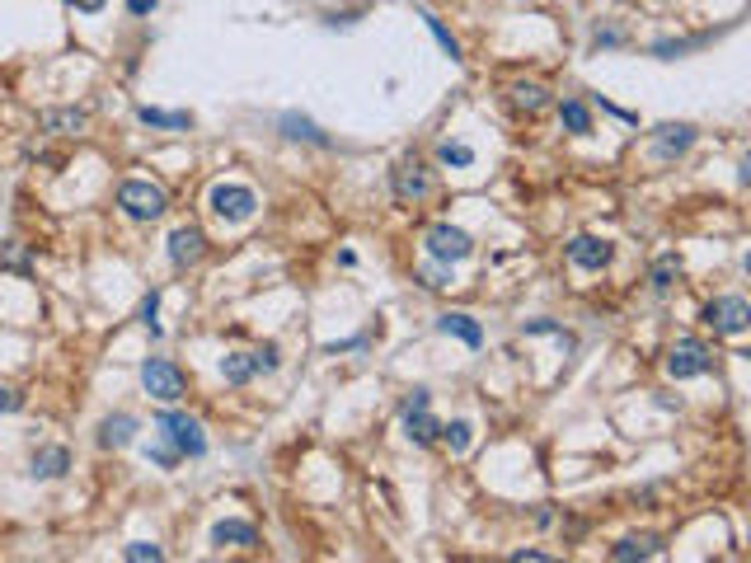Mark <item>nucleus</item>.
I'll list each match as a JSON object with an SVG mask.
<instances>
[{
    "label": "nucleus",
    "mask_w": 751,
    "mask_h": 563,
    "mask_svg": "<svg viewBox=\"0 0 751 563\" xmlns=\"http://www.w3.org/2000/svg\"><path fill=\"white\" fill-rule=\"evenodd\" d=\"M118 207H123L132 221H160L169 212V193L151 179H127L118 188Z\"/></svg>",
    "instance_id": "f257e3e1"
},
{
    "label": "nucleus",
    "mask_w": 751,
    "mask_h": 563,
    "mask_svg": "<svg viewBox=\"0 0 751 563\" xmlns=\"http://www.w3.org/2000/svg\"><path fill=\"white\" fill-rule=\"evenodd\" d=\"M282 132L292 141H310V146H329V137H324L320 127L310 118H301V113H282Z\"/></svg>",
    "instance_id": "aec40b11"
},
{
    "label": "nucleus",
    "mask_w": 751,
    "mask_h": 563,
    "mask_svg": "<svg viewBox=\"0 0 751 563\" xmlns=\"http://www.w3.org/2000/svg\"><path fill=\"white\" fill-rule=\"evenodd\" d=\"M550 104V90L545 85H512V108H522V113H540V108Z\"/></svg>",
    "instance_id": "b1692460"
},
{
    "label": "nucleus",
    "mask_w": 751,
    "mask_h": 563,
    "mask_svg": "<svg viewBox=\"0 0 751 563\" xmlns=\"http://www.w3.org/2000/svg\"><path fill=\"white\" fill-rule=\"evenodd\" d=\"M611 259H615L611 240H597V235H578V240L568 244V263L583 268V273H601Z\"/></svg>",
    "instance_id": "9b49d317"
},
{
    "label": "nucleus",
    "mask_w": 751,
    "mask_h": 563,
    "mask_svg": "<svg viewBox=\"0 0 751 563\" xmlns=\"http://www.w3.org/2000/svg\"><path fill=\"white\" fill-rule=\"evenodd\" d=\"M676 282H681V259H676V254H662V259L653 263V291H672Z\"/></svg>",
    "instance_id": "a878e982"
},
{
    "label": "nucleus",
    "mask_w": 751,
    "mask_h": 563,
    "mask_svg": "<svg viewBox=\"0 0 751 563\" xmlns=\"http://www.w3.org/2000/svg\"><path fill=\"white\" fill-rule=\"evenodd\" d=\"M137 442V418L132 413H113V418H104V427H99V446L104 451H123V446Z\"/></svg>",
    "instance_id": "ddd939ff"
},
{
    "label": "nucleus",
    "mask_w": 751,
    "mask_h": 563,
    "mask_svg": "<svg viewBox=\"0 0 751 563\" xmlns=\"http://www.w3.org/2000/svg\"><path fill=\"white\" fill-rule=\"evenodd\" d=\"M66 5H76L85 15H99V10H104V0H66Z\"/></svg>",
    "instance_id": "f704fd0d"
},
{
    "label": "nucleus",
    "mask_w": 751,
    "mask_h": 563,
    "mask_svg": "<svg viewBox=\"0 0 751 563\" xmlns=\"http://www.w3.org/2000/svg\"><path fill=\"white\" fill-rule=\"evenodd\" d=\"M423 249H428L432 263H465L475 254V240L460 226H451V221H437V226H428V235H423Z\"/></svg>",
    "instance_id": "f03ea898"
},
{
    "label": "nucleus",
    "mask_w": 751,
    "mask_h": 563,
    "mask_svg": "<svg viewBox=\"0 0 751 563\" xmlns=\"http://www.w3.org/2000/svg\"><path fill=\"white\" fill-rule=\"evenodd\" d=\"M437 437L451 446V456H465V451H470V442H475V427L465 423V418H456V423L437 427Z\"/></svg>",
    "instance_id": "5701e85b"
},
{
    "label": "nucleus",
    "mask_w": 751,
    "mask_h": 563,
    "mask_svg": "<svg viewBox=\"0 0 751 563\" xmlns=\"http://www.w3.org/2000/svg\"><path fill=\"white\" fill-rule=\"evenodd\" d=\"M690 146H695V127H690V122H662L658 132L648 137V155H653L658 165H672V160H681Z\"/></svg>",
    "instance_id": "1a4fd4ad"
},
{
    "label": "nucleus",
    "mask_w": 751,
    "mask_h": 563,
    "mask_svg": "<svg viewBox=\"0 0 751 563\" xmlns=\"http://www.w3.org/2000/svg\"><path fill=\"white\" fill-rule=\"evenodd\" d=\"M123 559L127 563H160V559H165V549L151 545V540H132V545L123 549Z\"/></svg>",
    "instance_id": "c85d7f7f"
},
{
    "label": "nucleus",
    "mask_w": 751,
    "mask_h": 563,
    "mask_svg": "<svg viewBox=\"0 0 751 563\" xmlns=\"http://www.w3.org/2000/svg\"><path fill=\"white\" fill-rule=\"evenodd\" d=\"M212 545L216 549H226V545L254 549V545H259V531H254L249 521H216V526H212Z\"/></svg>",
    "instance_id": "2eb2a0df"
},
{
    "label": "nucleus",
    "mask_w": 751,
    "mask_h": 563,
    "mask_svg": "<svg viewBox=\"0 0 751 563\" xmlns=\"http://www.w3.org/2000/svg\"><path fill=\"white\" fill-rule=\"evenodd\" d=\"M254 371H277V343H263L259 352H249Z\"/></svg>",
    "instance_id": "7c9ffc66"
},
{
    "label": "nucleus",
    "mask_w": 751,
    "mask_h": 563,
    "mask_svg": "<svg viewBox=\"0 0 751 563\" xmlns=\"http://www.w3.org/2000/svg\"><path fill=\"white\" fill-rule=\"evenodd\" d=\"M127 10L146 19V15H151V10H155V0H127Z\"/></svg>",
    "instance_id": "c9c22d12"
},
{
    "label": "nucleus",
    "mask_w": 751,
    "mask_h": 563,
    "mask_svg": "<svg viewBox=\"0 0 751 563\" xmlns=\"http://www.w3.org/2000/svg\"><path fill=\"white\" fill-rule=\"evenodd\" d=\"M212 212L221 216V221H249V216L259 212V198H254V188H245V183H216Z\"/></svg>",
    "instance_id": "9d476101"
},
{
    "label": "nucleus",
    "mask_w": 751,
    "mask_h": 563,
    "mask_svg": "<svg viewBox=\"0 0 751 563\" xmlns=\"http://www.w3.org/2000/svg\"><path fill=\"white\" fill-rule=\"evenodd\" d=\"M705 324L714 329V334H747V324H751V305L742 301V296H719V301H709L705 305Z\"/></svg>",
    "instance_id": "6e6552de"
},
{
    "label": "nucleus",
    "mask_w": 751,
    "mask_h": 563,
    "mask_svg": "<svg viewBox=\"0 0 751 563\" xmlns=\"http://www.w3.org/2000/svg\"><path fill=\"white\" fill-rule=\"evenodd\" d=\"M437 155H442V165H456V169L475 165V151H470L465 141H442V146H437Z\"/></svg>",
    "instance_id": "cd10ccee"
},
{
    "label": "nucleus",
    "mask_w": 751,
    "mask_h": 563,
    "mask_svg": "<svg viewBox=\"0 0 751 563\" xmlns=\"http://www.w3.org/2000/svg\"><path fill=\"white\" fill-rule=\"evenodd\" d=\"M137 118L146 122V127H165V132H184V127H193L188 113H165V108H151V104H141Z\"/></svg>",
    "instance_id": "4be33fe9"
},
{
    "label": "nucleus",
    "mask_w": 751,
    "mask_h": 563,
    "mask_svg": "<svg viewBox=\"0 0 751 563\" xmlns=\"http://www.w3.org/2000/svg\"><path fill=\"white\" fill-rule=\"evenodd\" d=\"M202 254H207V235L198 226H179L169 235V263L174 268H193V263H202Z\"/></svg>",
    "instance_id": "f8f14e48"
},
{
    "label": "nucleus",
    "mask_w": 751,
    "mask_h": 563,
    "mask_svg": "<svg viewBox=\"0 0 751 563\" xmlns=\"http://www.w3.org/2000/svg\"><path fill=\"white\" fill-rule=\"evenodd\" d=\"M559 122H564L573 137H587V132H592V108L578 104V99H564V104H559Z\"/></svg>",
    "instance_id": "412c9836"
},
{
    "label": "nucleus",
    "mask_w": 751,
    "mask_h": 563,
    "mask_svg": "<svg viewBox=\"0 0 751 563\" xmlns=\"http://www.w3.org/2000/svg\"><path fill=\"white\" fill-rule=\"evenodd\" d=\"M221 376H226V385H245L249 376H254L249 352H230V357H221Z\"/></svg>",
    "instance_id": "393cba45"
},
{
    "label": "nucleus",
    "mask_w": 751,
    "mask_h": 563,
    "mask_svg": "<svg viewBox=\"0 0 751 563\" xmlns=\"http://www.w3.org/2000/svg\"><path fill=\"white\" fill-rule=\"evenodd\" d=\"M155 315H160V291H151V296L141 301V324H146L151 334H160V320H155Z\"/></svg>",
    "instance_id": "c756f323"
},
{
    "label": "nucleus",
    "mask_w": 751,
    "mask_h": 563,
    "mask_svg": "<svg viewBox=\"0 0 751 563\" xmlns=\"http://www.w3.org/2000/svg\"><path fill=\"white\" fill-rule=\"evenodd\" d=\"M399 413H404V432H409V442H414V446L437 442V427H442V423L432 418V395H428V390H414V395L404 399V409H399Z\"/></svg>",
    "instance_id": "0eeeda50"
},
{
    "label": "nucleus",
    "mask_w": 751,
    "mask_h": 563,
    "mask_svg": "<svg viewBox=\"0 0 751 563\" xmlns=\"http://www.w3.org/2000/svg\"><path fill=\"white\" fill-rule=\"evenodd\" d=\"M658 554H662L658 535H644V540H634V535H629V540H620V545L611 549V559H620V563H629V559H658Z\"/></svg>",
    "instance_id": "6ab92c4d"
},
{
    "label": "nucleus",
    "mask_w": 751,
    "mask_h": 563,
    "mask_svg": "<svg viewBox=\"0 0 751 563\" xmlns=\"http://www.w3.org/2000/svg\"><path fill=\"white\" fill-rule=\"evenodd\" d=\"M423 24H428V33H432V38H437V43H442V52H446V57H451V61H460V43H456V38H451V29H446L442 19L423 10Z\"/></svg>",
    "instance_id": "bb28decb"
},
{
    "label": "nucleus",
    "mask_w": 751,
    "mask_h": 563,
    "mask_svg": "<svg viewBox=\"0 0 751 563\" xmlns=\"http://www.w3.org/2000/svg\"><path fill=\"white\" fill-rule=\"evenodd\" d=\"M160 432H165L169 451H179V456H188V460L207 456V437H202L198 418H188V413H160Z\"/></svg>",
    "instance_id": "7ed1b4c3"
},
{
    "label": "nucleus",
    "mask_w": 751,
    "mask_h": 563,
    "mask_svg": "<svg viewBox=\"0 0 751 563\" xmlns=\"http://www.w3.org/2000/svg\"><path fill=\"white\" fill-rule=\"evenodd\" d=\"M390 188H395L399 202H423L432 193V169L418 160V155H404L395 169H390Z\"/></svg>",
    "instance_id": "39448f33"
},
{
    "label": "nucleus",
    "mask_w": 751,
    "mask_h": 563,
    "mask_svg": "<svg viewBox=\"0 0 751 563\" xmlns=\"http://www.w3.org/2000/svg\"><path fill=\"white\" fill-rule=\"evenodd\" d=\"M423 287H428V291H442V287H446V268H423Z\"/></svg>",
    "instance_id": "473e14b6"
},
{
    "label": "nucleus",
    "mask_w": 751,
    "mask_h": 563,
    "mask_svg": "<svg viewBox=\"0 0 751 563\" xmlns=\"http://www.w3.org/2000/svg\"><path fill=\"white\" fill-rule=\"evenodd\" d=\"M141 385H146V395L160 399V404H174V399H184V371L165 357H146L141 362Z\"/></svg>",
    "instance_id": "20e7f679"
},
{
    "label": "nucleus",
    "mask_w": 751,
    "mask_h": 563,
    "mask_svg": "<svg viewBox=\"0 0 751 563\" xmlns=\"http://www.w3.org/2000/svg\"><path fill=\"white\" fill-rule=\"evenodd\" d=\"M512 559H517V563H545V559H550V554H540V549H517Z\"/></svg>",
    "instance_id": "72a5a7b5"
},
{
    "label": "nucleus",
    "mask_w": 751,
    "mask_h": 563,
    "mask_svg": "<svg viewBox=\"0 0 751 563\" xmlns=\"http://www.w3.org/2000/svg\"><path fill=\"white\" fill-rule=\"evenodd\" d=\"M709 366H714V352H709L700 338H681V343L667 352V376H672V381H695V376H705Z\"/></svg>",
    "instance_id": "423d86ee"
},
{
    "label": "nucleus",
    "mask_w": 751,
    "mask_h": 563,
    "mask_svg": "<svg viewBox=\"0 0 751 563\" xmlns=\"http://www.w3.org/2000/svg\"><path fill=\"white\" fill-rule=\"evenodd\" d=\"M47 137H76L80 127H85V108H47L43 118H38Z\"/></svg>",
    "instance_id": "4468645a"
},
{
    "label": "nucleus",
    "mask_w": 751,
    "mask_h": 563,
    "mask_svg": "<svg viewBox=\"0 0 751 563\" xmlns=\"http://www.w3.org/2000/svg\"><path fill=\"white\" fill-rule=\"evenodd\" d=\"M71 470V451L66 446H43L38 456H33V479H62V474Z\"/></svg>",
    "instance_id": "dca6fc26"
},
{
    "label": "nucleus",
    "mask_w": 751,
    "mask_h": 563,
    "mask_svg": "<svg viewBox=\"0 0 751 563\" xmlns=\"http://www.w3.org/2000/svg\"><path fill=\"white\" fill-rule=\"evenodd\" d=\"M0 268H5V273L29 277V273H33V254H29V244H24V240H0Z\"/></svg>",
    "instance_id": "a211bd4d"
},
{
    "label": "nucleus",
    "mask_w": 751,
    "mask_h": 563,
    "mask_svg": "<svg viewBox=\"0 0 751 563\" xmlns=\"http://www.w3.org/2000/svg\"><path fill=\"white\" fill-rule=\"evenodd\" d=\"M19 409H24V395L10 390V385H0V413H19Z\"/></svg>",
    "instance_id": "2f4dec72"
},
{
    "label": "nucleus",
    "mask_w": 751,
    "mask_h": 563,
    "mask_svg": "<svg viewBox=\"0 0 751 563\" xmlns=\"http://www.w3.org/2000/svg\"><path fill=\"white\" fill-rule=\"evenodd\" d=\"M437 329H442V334H451V338H460L465 348H479V343H484V329H479L470 315H442V320H437Z\"/></svg>",
    "instance_id": "f3484780"
}]
</instances>
